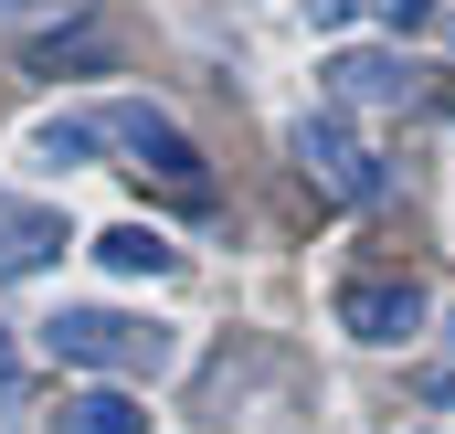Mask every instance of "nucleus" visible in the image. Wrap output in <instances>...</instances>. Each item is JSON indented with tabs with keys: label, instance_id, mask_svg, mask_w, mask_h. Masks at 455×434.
Wrapping results in <instances>:
<instances>
[{
	"label": "nucleus",
	"instance_id": "obj_1",
	"mask_svg": "<svg viewBox=\"0 0 455 434\" xmlns=\"http://www.w3.org/2000/svg\"><path fill=\"white\" fill-rule=\"evenodd\" d=\"M43 350H53L64 371H85V382H159V371L180 360L170 328L127 318V308H53V318H43Z\"/></svg>",
	"mask_w": 455,
	"mask_h": 434
},
{
	"label": "nucleus",
	"instance_id": "obj_2",
	"mask_svg": "<svg viewBox=\"0 0 455 434\" xmlns=\"http://www.w3.org/2000/svg\"><path fill=\"white\" fill-rule=\"evenodd\" d=\"M96 127H107V149H127V170H159L170 191L202 202V149H191L180 117H159V107H96Z\"/></svg>",
	"mask_w": 455,
	"mask_h": 434
},
{
	"label": "nucleus",
	"instance_id": "obj_3",
	"mask_svg": "<svg viewBox=\"0 0 455 434\" xmlns=\"http://www.w3.org/2000/svg\"><path fill=\"white\" fill-rule=\"evenodd\" d=\"M297 159H307L318 191H339V202H381V159L349 138L339 117H297Z\"/></svg>",
	"mask_w": 455,
	"mask_h": 434
},
{
	"label": "nucleus",
	"instance_id": "obj_4",
	"mask_svg": "<svg viewBox=\"0 0 455 434\" xmlns=\"http://www.w3.org/2000/svg\"><path fill=\"white\" fill-rule=\"evenodd\" d=\"M339 328L371 339V350H392V339L424 328V286H413V276H349L339 286Z\"/></svg>",
	"mask_w": 455,
	"mask_h": 434
},
{
	"label": "nucleus",
	"instance_id": "obj_5",
	"mask_svg": "<svg viewBox=\"0 0 455 434\" xmlns=\"http://www.w3.org/2000/svg\"><path fill=\"white\" fill-rule=\"evenodd\" d=\"M43 434H148V403L127 382H64L53 414H43Z\"/></svg>",
	"mask_w": 455,
	"mask_h": 434
},
{
	"label": "nucleus",
	"instance_id": "obj_6",
	"mask_svg": "<svg viewBox=\"0 0 455 434\" xmlns=\"http://www.w3.org/2000/svg\"><path fill=\"white\" fill-rule=\"evenodd\" d=\"M64 244H75L64 213H0V276H43Z\"/></svg>",
	"mask_w": 455,
	"mask_h": 434
},
{
	"label": "nucleus",
	"instance_id": "obj_7",
	"mask_svg": "<svg viewBox=\"0 0 455 434\" xmlns=\"http://www.w3.org/2000/svg\"><path fill=\"white\" fill-rule=\"evenodd\" d=\"M96 265H107V276H170L180 254H170V233H148V222H116V233H96Z\"/></svg>",
	"mask_w": 455,
	"mask_h": 434
},
{
	"label": "nucleus",
	"instance_id": "obj_8",
	"mask_svg": "<svg viewBox=\"0 0 455 434\" xmlns=\"http://www.w3.org/2000/svg\"><path fill=\"white\" fill-rule=\"evenodd\" d=\"M96 149H107L96 117H43V127H32V159H43V170H75V159H96Z\"/></svg>",
	"mask_w": 455,
	"mask_h": 434
},
{
	"label": "nucleus",
	"instance_id": "obj_9",
	"mask_svg": "<svg viewBox=\"0 0 455 434\" xmlns=\"http://www.w3.org/2000/svg\"><path fill=\"white\" fill-rule=\"evenodd\" d=\"M329 75H339V96H403V64H381V53H339Z\"/></svg>",
	"mask_w": 455,
	"mask_h": 434
},
{
	"label": "nucleus",
	"instance_id": "obj_10",
	"mask_svg": "<svg viewBox=\"0 0 455 434\" xmlns=\"http://www.w3.org/2000/svg\"><path fill=\"white\" fill-rule=\"evenodd\" d=\"M381 21H392V32H424V21H435V0H381Z\"/></svg>",
	"mask_w": 455,
	"mask_h": 434
},
{
	"label": "nucleus",
	"instance_id": "obj_11",
	"mask_svg": "<svg viewBox=\"0 0 455 434\" xmlns=\"http://www.w3.org/2000/svg\"><path fill=\"white\" fill-rule=\"evenodd\" d=\"M349 11H360V0H307V21H318V32H339Z\"/></svg>",
	"mask_w": 455,
	"mask_h": 434
},
{
	"label": "nucleus",
	"instance_id": "obj_12",
	"mask_svg": "<svg viewBox=\"0 0 455 434\" xmlns=\"http://www.w3.org/2000/svg\"><path fill=\"white\" fill-rule=\"evenodd\" d=\"M11 371H21V360H11V328H0V382H11Z\"/></svg>",
	"mask_w": 455,
	"mask_h": 434
},
{
	"label": "nucleus",
	"instance_id": "obj_13",
	"mask_svg": "<svg viewBox=\"0 0 455 434\" xmlns=\"http://www.w3.org/2000/svg\"><path fill=\"white\" fill-rule=\"evenodd\" d=\"M21 11H32V0H0V21H21Z\"/></svg>",
	"mask_w": 455,
	"mask_h": 434
}]
</instances>
